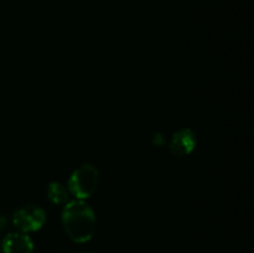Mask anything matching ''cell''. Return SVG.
I'll return each instance as SVG.
<instances>
[{
	"mask_svg": "<svg viewBox=\"0 0 254 253\" xmlns=\"http://www.w3.org/2000/svg\"><path fill=\"white\" fill-rule=\"evenodd\" d=\"M98 170L91 164H83L72 173L68 180V191L77 200H84L96 191L98 185Z\"/></svg>",
	"mask_w": 254,
	"mask_h": 253,
	"instance_id": "cell-2",
	"label": "cell"
},
{
	"mask_svg": "<svg viewBox=\"0 0 254 253\" xmlns=\"http://www.w3.org/2000/svg\"><path fill=\"white\" fill-rule=\"evenodd\" d=\"M1 247L4 253H32L34 243L26 233L12 232L2 240Z\"/></svg>",
	"mask_w": 254,
	"mask_h": 253,
	"instance_id": "cell-5",
	"label": "cell"
},
{
	"mask_svg": "<svg viewBox=\"0 0 254 253\" xmlns=\"http://www.w3.org/2000/svg\"><path fill=\"white\" fill-rule=\"evenodd\" d=\"M196 146V135L191 129H180L173 135L170 141V151L176 156L190 154Z\"/></svg>",
	"mask_w": 254,
	"mask_h": 253,
	"instance_id": "cell-4",
	"label": "cell"
},
{
	"mask_svg": "<svg viewBox=\"0 0 254 253\" xmlns=\"http://www.w3.org/2000/svg\"><path fill=\"white\" fill-rule=\"evenodd\" d=\"M47 197H49V200L52 203L62 205V203L68 202L69 191L62 184L51 183L49 185V188H47Z\"/></svg>",
	"mask_w": 254,
	"mask_h": 253,
	"instance_id": "cell-6",
	"label": "cell"
},
{
	"mask_svg": "<svg viewBox=\"0 0 254 253\" xmlns=\"http://www.w3.org/2000/svg\"><path fill=\"white\" fill-rule=\"evenodd\" d=\"M46 221V213L42 208L35 205H27L19 208L14 213L12 223L21 232H34L40 230Z\"/></svg>",
	"mask_w": 254,
	"mask_h": 253,
	"instance_id": "cell-3",
	"label": "cell"
},
{
	"mask_svg": "<svg viewBox=\"0 0 254 253\" xmlns=\"http://www.w3.org/2000/svg\"><path fill=\"white\" fill-rule=\"evenodd\" d=\"M62 226L73 242H88L96 230V215L83 200L68 201L62 211Z\"/></svg>",
	"mask_w": 254,
	"mask_h": 253,
	"instance_id": "cell-1",
	"label": "cell"
}]
</instances>
